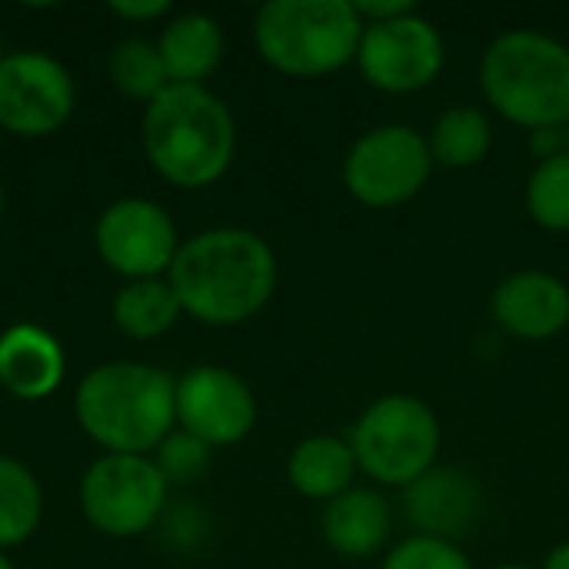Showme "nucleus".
Returning a JSON list of instances; mask_svg holds the SVG:
<instances>
[{
    "instance_id": "39448f33",
    "label": "nucleus",
    "mask_w": 569,
    "mask_h": 569,
    "mask_svg": "<svg viewBox=\"0 0 569 569\" xmlns=\"http://www.w3.org/2000/svg\"><path fill=\"white\" fill-rule=\"evenodd\" d=\"M363 20L350 0H270L253 17V47L283 77L317 80L357 60Z\"/></svg>"
},
{
    "instance_id": "bb28decb",
    "label": "nucleus",
    "mask_w": 569,
    "mask_h": 569,
    "mask_svg": "<svg viewBox=\"0 0 569 569\" xmlns=\"http://www.w3.org/2000/svg\"><path fill=\"white\" fill-rule=\"evenodd\" d=\"M110 13H117L127 23H150L163 13H170V0H110Z\"/></svg>"
},
{
    "instance_id": "0eeeda50",
    "label": "nucleus",
    "mask_w": 569,
    "mask_h": 569,
    "mask_svg": "<svg viewBox=\"0 0 569 569\" xmlns=\"http://www.w3.org/2000/svg\"><path fill=\"white\" fill-rule=\"evenodd\" d=\"M347 193L370 210L410 203L433 173L430 143L407 123H380L357 137L343 157Z\"/></svg>"
},
{
    "instance_id": "c85d7f7f",
    "label": "nucleus",
    "mask_w": 569,
    "mask_h": 569,
    "mask_svg": "<svg viewBox=\"0 0 569 569\" xmlns=\"http://www.w3.org/2000/svg\"><path fill=\"white\" fill-rule=\"evenodd\" d=\"M493 569H533V567H523V563H500V567Z\"/></svg>"
},
{
    "instance_id": "7ed1b4c3",
    "label": "nucleus",
    "mask_w": 569,
    "mask_h": 569,
    "mask_svg": "<svg viewBox=\"0 0 569 569\" xmlns=\"http://www.w3.org/2000/svg\"><path fill=\"white\" fill-rule=\"evenodd\" d=\"M140 140L157 177L180 190H203L237 157V120L213 90L170 83L147 103Z\"/></svg>"
},
{
    "instance_id": "a211bd4d",
    "label": "nucleus",
    "mask_w": 569,
    "mask_h": 569,
    "mask_svg": "<svg viewBox=\"0 0 569 569\" xmlns=\"http://www.w3.org/2000/svg\"><path fill=\"white\" fill-rule=\"evenodd\" d=\"M357 457L350 450V440L343 437H330V433H317L300 440L290 450L287 460V480L290 487L307 497V500H337L340 493H347L357 480Z\"/></svg>"
},
{
    "instance_id": "f3484780",
    "label": "nucleus",
    "mask_w": 569,
    "mask_h": 569,
    "mask_svg": "<svg viewBox=\"0 0 569 569\" xmlns=\"http://www.w3.org/2000/svg\"><path fill=\"white\" fill-rule=\"evenodd\" d=\"M223 47L227 43L220 23L200 10L177 13L157 40V53L163 60L167 80L183 87H203V80L220 67Z\"/></svg>"
},
{
    "instance_id": "423d86ee",
    "label": "nucleus",
    "mask_w": 569,
    "mask_h": 569,
    "mask_svg": "<svg viewBox=\"0 0 569 569\" xmlns=\"http://www.w3.org/2000/svg\"><path fill=\"white\" fill-rule=\"evenodd\" d=\"M347 440L360 473L373 483L407 490L437 467L443 433L427 400L413 393H387L357 417Z\"/></svg>"
},
{
    "instance_id": "6e6552de",
    "label": "nucleus",
    "mask_w": 569,
    "mask_h": 569,
    "mask_svg": "<svg viewBox=\"0 0 569 569\" xmlns=\"http://www.w3.org/2000/svg\"><path fill=\"white\" fill-rule=\"evenodd\" d=\"M167 490L170 483L157 470L153 457L103 453L87 467L77 500L83 520L97 533L110 540H130L160 520Z\"/></svg>"
},
{
    "instance_id": "9b49d317",
    "label": "nucleus",
    "mask_w": 569,
    "mask_h": 569,
    "mask_svg": "<svg viewBox=\"0 0 569 569\" xmlns=\"http://www.w3.org/2000/svg\"><path fill=\"white\" fill-rule=\"evenodd\" d=\"M180 243L173 217L147 197H120L93 223L100 260L123 280L167 277Z\"/></svg>"
},
{
    "instance_id": "2eb2a0df",
    "label": "nucleus",
    "mask_w": 569,
    "mask_h": 569,
    "mask_svg": "<svg viewBox=\"0 0 569 569\" xmlns=\"http://www.w3.org/2000/svg\"><path fill=\"white\" fill-rule=\"evenodd\" d=\"M67 373L60 340L37 323H13L0 333V387L17 400L50 397Z\"/></svg>"
},
{
    "instance_id": "2f4dec72",
    "label": "nucleus",
    "mask_w": 569,
    "mask_h": 569,
    "mask_svg": "<svg viewBox=\"0 0 569 569\" xmlns=\"http://www.w3.org/2000/svg\"><path fill=\"white\" fill-rule=\"evenodd\" d=\"M3 57H7V53H3V37H0V60H3Z\"/></svg>"
},
{
    "instance_id": "1a4fd4ad",
    "label": "nucleus",
    "mask_w": 569,
    "mask_h": 569,
    "mask_svg": "<svg viewBox=\"0 0 569 569\" xmlns=\"http://www.w3.org/2000/svg\"><path fill=\"white\" fill-rule=\"evenodd\" d=\"M77 107L70 70L43 50H13L0 60V127L40 140L57 133Z\"/></svg>"
},
{
    "instance_id": "412c9836",
    "label": "nucleus",
    "mask_w": 569,
    "mask_h": 569,
    "mask_svg": "<svg viewBox=\"0 0 569 569\" xmlns=\"http://www.w3.org/2000/svg\"><path fill=\"white\" fill-rule=\"evenodd\" d=\"M43 520V490L30 467L0 457V553L27 543Z\"/></svg>"
},
{
    "instance_id": "ddd939ff",
    "label": "nucleus",
    "mask_w": 569,
    "mask_h": 569,
    "mask_svg": "<svg viewBox=\"0 0 569 569\" xmlns=\"http://www.w3.org/2000/svg\"><path fill=\"white\" fill-rule=\"evenodd\" d=\"M493 323L523 343H547L569 327V287L547 270H517L490 297Z\"/></svg>"
},
{
    "instance_id": "f03ea898",
    "label": "nucleus",
    "mask_w": 569,
    "mask_h": 569,
    "mask_svg": "<svg viewBox=\"0 0 569 569\" xmlns=\"http://www.w3.org/2000/svg\"><path fill=\"white\" fill-rule=\"evenodd\" d=\"M73 417L100 450L150 457L177 430V380L137 360L100 363L83 373Z\"/></svg>"
},
{
    "instance_id": "f8f14e48",
    "label": "nucleus",
    "mask_w": 569,
    "mask_h": 569,
    "mask_svg": "<svg viewBox=\"0 0 569 569\" xmlns=\"http://www.w3.org/2000/svg\"><path fill=\"white\" fill-rule=\"evenodd\" d=\"M177 427L210 450L233 447L257 427V397L230 367L200 363L177 380Z\"/></svg>"
},
{
    "instance_id": "9d476101",
    "label": "nucleus",
    "mask_w": 569,
    "mask_h": 569,
    "mask_svg": "<svg viewBox=\"0 0 569 569\" xmlns=\"http://www.w3.org/2000/svg\"><path fill=\"white\" fill-rule=\"evenodd\" d=\"M443 63L447 43L420 10L387 23H363L357 67L370 87L383 93H417L443 73Z\"/></svg>"
},
{
    "instance_id": "b1692460",
    "label": "nucleus",
    "mask_w": 569,
    "mask_h": 569,
    "mask_svg": "<svg viewBox=\"0 0 569 569\" xmlns=\"http://www.w3.org/2000/svg\"><path fill=\"white\" fill-rule=\"evenodd\" d=\"M210 460H213V450L180 427L153 450L157 470L163 473L167 483H177V487H190V483L203 480L210 470Z\"/></svg>"
},
{
    "instance_id": "4be33fe9",
    "label": "nucleus",
    "mask_w": 569,
    "mask_h": 569,
    "mask_svg": "<svg viewBox=\"0 0 569 569\" xmlns=\"http://www.w3.org/2000/svg\"><path fill=\"white\" fill-rule=\"evenodd\" d=\"M107 70H110L113 87H117L123 97H130V100L150 103V100H157V97L170 87L167 70H163V60H160V53H157V43L140 40V37L120 40V43L113 47V53H110Z\"/></svg>"
},
{
    "instance_id": "dca6fc26",
    "label": "nucleus",
    "mask_w": 569,
    "mask_h": 569,
    "mask_svg": "<svg viewBox=\"0 0 569 569\" xmlns=\"http://www.w3.org/2000/svg\"><path fill=\"white\" fill-rule=\"evenodd\" d=\"M393 530L390 503L367 487H350L337 500L323 507L320 533L327 547L347 560H367L377 557Z\"/></svg>"
},
{
    "instance_id": "4468645a",
    "label": "nucleus",
    "mask_w": 569,
    "mask_h": 569,
    "mask_svg": "<svg viewBox=\"0 0 569 569\" xmlns=\"http://www.w3.org/2000/svg\"><path fill=\"white\" fill-rule=\"evenodd\" d=\"M403 513L420 537L457 543L483 513V487L457 467H433L403 490Z\"/></svg>"
},
{
    "instance_id": "cd10ccee",
    "label": "nucleus",
    "mask_w": 569,
    "mask_h": 569,
    "mask_svg": "<svg viewBox=\"0 0 569 569\" xmlns=\"http://www.w3.org/2000/svg\"><path fill=\"white\" fill-rule=\"evenodd\" d=\"M543 569H569V540L567 543H560V547H553V550L547 553Z\"/></svg>"
},
{
    "instance_id": "a878e982",
    "label": "nucleus",
    "mask_w": 569,
    "mask_h": 569,
    "mask_svg": "<svg viewBox=\"0 0 569 569\" xmlns=\"http://www.w3.org/2000/svg\"><path fill=\"white\" fill-rule=\"evenodd\" d=\"M350 3L363 23H387V20H397V17H407L417 10L413 0H350Z\"/></svg>"
},
{
    "instance_id": "20e7f679",
    "label": "nucleus",
    "mask_w": 569,
    "mask_h": 569,
    "mask_svg": "<svg viewBox=\"0 0 569 569\" xmlns=\"http://www.w3.org/2000/svg\"><path fill=\"white\" fill-rule=\"evenodd\" d=\"M480 90L503 120L560 130L569 123V47L540 30L500 33L480 57Z\"/></svg>"
},
{
    "instance_id": "aec40b11",
    "label": "nucleus",
    "mask_w": 569,
    "mask_h": 569,
    "mask_svg": "<svg viewBox=\"0 0 569 569\" xmlns=\"http://www.w3.org/2000/svg\"><path fill=\"white\" fill-rule=\"evenodd\" d=\"M427 143H430L433 167L470 170V167L483 163V157L493 147V123H490L487 110L457 103V107H447L433 120Z\"/></svg>"
},
{
    "instance_id": "f257e3e1",
    "label": "nucleus",
    "mask_w": 569,
    "mask_h": 569,
    "mask_svg": "<svg viewBox=\"0 0 569 569\" xmlns=\"http://www.w3.org/2000/svg\"><path fill=\"white\" fill-rule=\"evenodd\" d=\"M167 280L197 323L240 327L273 300L277 257L247 227H210L180 243Z\"/></svg>"
},
{
    "instance_id": "393cba45",
    "label": "nucleus",
    "mask_w": 569,
    "mask_h": 569,
    "mask_svg": "<svg viewBox=\"0 0 569 569\" xmlns=\"http://www.w3.org/2000/svg\"><path fill=\"white\" fill-rule=\"evenodd\" d=\"M380 569H473V563L457 543L413 533L383 557Z\"/></svg>"
},
{
    "instance_id": "7c9ffc66",
    "label": "nucleus",
    "mask_w": 569,
    "mask_h": 569,
    "mask_svg": "<svg viewBox=\"0 0 569 569\" xmlns=\"http://www.w3.org/2000/svg\"><path fill=\"white\" fill-rule=\"evenodd\" d=\"M0 213H3V183H0Z\"/></svg>"
},
{
    "instance_id": "c756f323",
    "label": "nucleus",
    "mask_w": 569,
    "mask_h": 569,
    "mask_svg": "<svg viewBox=\"0 0 569 569\" xmlns=\"http://www.w3.org/2000/svg\"><path fill=\"white\" fill-rule=\"evenodd\" d=\"M0 569H13V563L7 560V553H0Z\"/></svg>"
},
{
    "instance_id": "6ab92c4d",
    "label": "nucleus",
    "mask_w": 569,
    "mask_h": 569,
    "mask_svg": "<svg viewBox=\"0 0 569 569\" xmlns=\"http://www.w3.org/2000/svg\"><path fill=\"white\" fill-rule=\"evenodd\" d=\"M183 307L167 277L127 280L113 297V323L130 340H157L177 327Z\"/></svg>"
},
{
    "instance_id": "5701e85b",
    "label": "nucleus",
    "mask_w": 569,
    "mask_h": 569,
    "mask_svg": "<svg viewBox=\"0 0 569 569\" xmlns=\"http://www.w3.org/2000/svg\"><path fill=\"white\" fill-rule=\"evenodd\" d=\"M527 213L550 233L569 230V153L543 157L527 180Z\"/></svg>"
}]
</instances>
